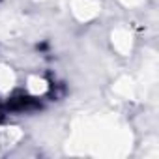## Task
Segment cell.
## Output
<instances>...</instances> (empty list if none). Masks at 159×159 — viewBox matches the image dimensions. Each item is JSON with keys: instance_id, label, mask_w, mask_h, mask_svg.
I'll list each match as a JSON object with an SVG mask.
<instances>
[{"instance_id": "obj_1", "label": "cell", "mask_w": 159, "mask_h": 159, "mask_svg": "<svg viewBox=\"0 0 159 159\" xmlns=\"http://www.w3.org/2000/svg\"><path fill=\"white\" fill-rule=\"evenodd\" d=\"M15 84V75L8 66H0V92H8Z\"/></svg>"}, {"instance_id": "obj_2", "label": "cell", "mask_w": 159, "mask_h": 159, "mask_svg": "<svg viewBox=\"0 0 159 159\" xmlns=\"http://www.w3.org/2000/svg\"><path fill=\"white\" fill-rule=\"evenodd\" d=\"M47 88H49V84H47V81H43V79H39V77H30V79H28V90H30L34 96L45 94Z\"/></svg>"}]
</instances>
